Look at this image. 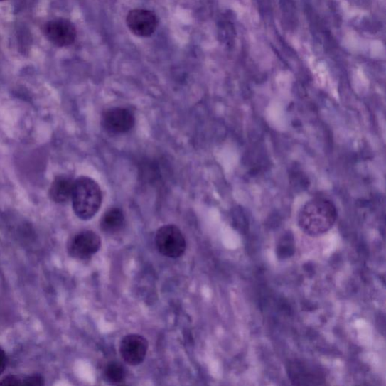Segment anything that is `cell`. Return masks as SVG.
I'll return each instance as SVG.
<instances>
[{
	"label": "cell",
	"instance_id": "cell-5",
	"mask_svg": "<svg viewBox=\"0 0 386 386\" xmlns=\"http://www.w3.org/2000/svg\"><path fill=\"white\" fill-rule=\"evenodd\" d=\"M159 20L151 10L136 9L130 11L127 17V25L135 36L149 37L158 27Z\"/></svg>",
	"mask_w": 386,
	"mask_h": 386
},
{
	"label": "cell",
	"instance_id": "cell-1",
	"mask_svg": "<svg viewBox=\"0 0 386 386\" xmlns=\"http://www.w3.org/2000/svg\"><path fill=\"white\" fill-rule=\"evenodd\" d=\"M338 218L337 208L328 199L316 198L307 202L298 215V225L309 236H319L328 232Z\"/></svg>",
	"mask_w": 386,
	"mask_h": 386
},
{
	"label": "cell",
	"instance_id": "cell-4",
	"mask_svg": "<svg viewBox=\"0 0 386 386\" xmlns=\"http://www.w3.org/2000/svg\"><path fill=\"white\" fill-rule=\"evenodd\" d=\"M102 247V240L93 231L85 230L73 236L68 245L70 257L78 259H88L95 255Z\"/></svg>",
	"mask_w": 386,
	"mask_h": 386
},
{
	"label": "cell",
	"instance_id": "cell-6",
	"mask_svg": "<svg viewBox=\"0 0 386 386\" xmlns=\"http://www.w3.org/2000/svg\"><path fill=\"white\" fill-rule=\"evenodd\" d=\"M124 363L132 366L141 364L148 350V341L139 334H129L123 338L119 347Z\"/></svg>",
	"mask_w": 386,
	"mask_h": 386
},
{
	"label": "cell",
	"instance_id": "cell-3",
	"mask_svg": "<svg viewBox=\"0 0 386 386\" xmlns=\"http://www.w3.org/2000/svg\"><path fill=\"white\" fill-rule=\"evenodd\" d=\"M159 252L170 258H178L186 251V240L181 230L172 224L159 228L156 235Z\"/></svg>",
	"mask_w": 386,
	"mask_h": 386
},
{
	"label": "cell",
	"instance_id": "cell-14",
	"mask_svg": "<svg viewBox=\"0 0 386 386\" xmlns=\"http://www.w3.org/2000/svg\"><path fill=\"white\" fill-rule=\"evenodd\" d=\"M7 364V357L5 351L0 347V375L4 372Z\"/></svg>",
	"mask_w": 386,
	"mask_h": 386
},
{
	"label": "cell",
	"instance_id": "cell-10",
	"mask_svg": "<svg viewBox=\"0 0 386 386\" xmlns=\"http://www.w3.org/2000/svg\"><path fill=\"white\" fill-rule=\"evenodd\" d=\"M124 224L123 211L119 208H112L103 215L100 227L107 234L114 235L120 232Z\"/></svg>",
	"mask_w": 386,
	"mask_h": 386
},
{
	"label": "cell",
	"instance_id": "cell-12",
	"mask_svg": "<svg viewBox=\"0 0 386 386\" xmlns=\"http://www.w3.org/2000/svg\"><path fill=\"white\" fill-rule=\"evenodd\" d=\"M44 384V378L41 375H33L22 380V385H24L41 386Z\"/></svg>",
	"mask_w": 386,
	"mask_h": 386
},
{
	"label": "cell",
	"instance_id": "cell-13",
	"mask_svg": "<svg viewBox=\"0 0 386 386\" xmlns=\"http://www.w3.org/2000/svg\"><path fill=\"white\" fill-rule=\"evenodd\" d=\"M22 385V380L14 375L5 377L0 381V385Z\"/></svg>",
	"mask_w": 386,
	"mask_h": 386
},
{
	"label": "cell",
	"instance_id": "cell-9",
	"mask_svg": "<svg viewBox=\"0 0 386 386\" xmlns=\"http://www.w3.org/2000/svg\"><path fill=\"white\" fill-rule=\"evenodd\" d=\"M74 182L75 181L68 176L57 177L50 188V198L56 203H68L72 197Z\"/></svg>",
	"mask_w": 386,
	"mask_h": 386
},
{
	"label": "cell",
	"instance_id": "cell-2",
	"mask_svg": "<svg viewBox=\"0 0 386 386\" xmlns=\"http://www.w3.org/2000/svg\"><path fill=\"white\" fill-rule=\"evenodd\" d=\"M71 199L74 213L81 220H89L101 208L103 194L95 180L82 176L74 182Z\"/></svg>",
	"mask_w": 386,
	"mask_h": 386
},
{
	"label": "cell",
	"instance_id": "cell-8",
	"mask_svg": "<svg viewBox=\"0 0 386 386\" xmlns=\"http://www.w3.org/2000/svg\"><path fill=\"white\" fill-rule=\"evenodd\" d=\"M135 117L127 108L114 107L107 109L102 117V126L109 132L123 134L133 129Z\"/></svg>",
	"mask_w": 386,
	"mask_h": 386
},
{
	"label": "cell",
	"instance_id": "cell-11",
	"mask_svg": "<svg viewBox=\"0 0 386 386\" xmlns=\"http://www.w3.org/2000/svg\"><path fill=\"white\" fill-rule=\"evenodd\" d=\"M104 380L111 385L122 383L127 377V371L123 365L117 362L107 365L104 371Z\"/></svg>",
	"mask_w": 386,
	"mask_h": 386
},
{
	"label": "cell",
	"instance_id": "cell-15",
	"mask_svg": "<svg viewBox=\"0 0 386 386\" xmlns=\"http://www.w3.org/2000/svg\"><path fill=\"white\" fill-rule=\"evenodd\" d=\"M0 1H4V0H0Z\"/></svg>",
	"mask_w": 386,
	"mask_h": 386
},
{
	"label": "cell",
	"instance_id": "cell-7",
	"mask_svg": "<svg viewBox=\"0 0 386 386\" xmlns=\"http://www.w3.org/2000/svg\"><path fill=\"white\" fill-rule=\"evenodd\" d=\"M48 40L58 47L72 45L77 38V30L73 23L64 18L48 21L45 26Z\"/></svg>",
	"mask_w": 386,
	"mask_h": 386
}]
</instances>
